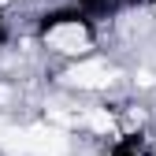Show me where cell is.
<instances>
[{
    "label": "cell",
    "mask_w": 156,
    "mask_h": 156,
    "mask_svg": "<svg viewBox=\"0 0 156 156\" xmlns=\"http://www.w3.org/2000/svg\"><path fill=\"white\" fill-rule=\"evenodd\" d=\"M41 41L48 52L56 56H67V60H86L93 52V30L86 19H74V15H56L52 23H45L41 30Z\"/></svg>",
    "instance_id": "6da1fadb"
},
{
    "label": "cell",
    "mask_w": 156,
    "mask_h": 156,
    "mask_svg": "<svg viewBox=\"0 0 156 156\" xmlns=\"http://www.w3.org/2000/svg\"><path fill=\"white\" fill-rule=\"evenodd\" d=\"M152 15H156V0H152Z\"/></svg>",
    "instance_id": "3957f363"
},
{
    "label": "cell",
    "mask_w": 156,
    "mask_h": 156,
    "mask_svg": "<svg viewBox=\"0 0 156 156\" xmlns=\"http://www.w3.org/2000/svg\"><path fill=\"white\" fill-rule=\"evenodd\" d=\"M115 82V71L108 60H97V56H86V60H74L63 67V86L78 89V93H104Z\"/></svg>",
    "instance_id": "7a4b0ae2"
}]
</instances>
